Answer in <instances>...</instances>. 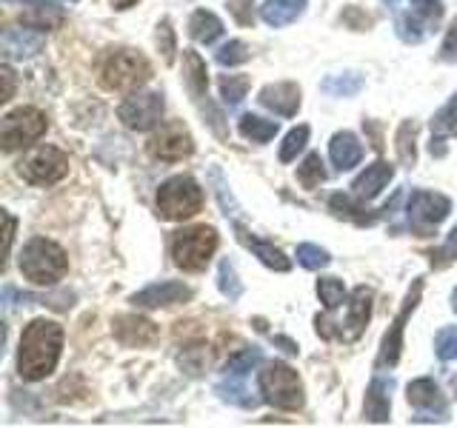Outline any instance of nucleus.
Returning <instances> with one entry per match:
<instances>
[{
	"label": "nucleus",
	"instance_id": "nucleus-1",
	"mask_svg": "<svg viewBox=\"0 0 457 428\" xmlns=\"http://www.w3.org/2000/svg\"><path fill=\"white\" fill-rule=\"evenodd\" d=\"M63 349V328L52 320H32L23 328L18 351V374L29 383L46 380L57 368Z\"/></svg>",
	"mask_w": 457,
	"mask_h": 428
},
{
	"label": "nucleus",
	"instance_id": "nucleus-2",
	"mask_svg": "<svg viewBox=\"0 0 457 428\" xmlns=\"http://www.w3.org/2000/svg\"><path fill=\"white\" fill-rule=\"evenodd\" d=\"M21 271L35 285H54L69 271V257L54 240L32 237L21 251Z\"/></svg>",
	"mask_w": 457,
	"mask_h": 428
},
{
	"label": "nucleus",
	"instance_id": "nucleus-3",
	"mask_svg": "<svg viewBox=\"0 0 457 428\" xmlns=\"http://www.w3.org/2000/svg\"><path fill=\"white\" fill-rule=\"evenodd\" d=\"M149 78L152 66L135 49H114L100 61V83L112 92H135Z\"/></svg>",
	"mask_w": 457,
	"mask_h": 428
},
{
	"label": "nucleus",
	"instance_id": "nucleus-4",
	"mask_svg": "<svg viewBox=\"0 0 457 428\" xmlns=\"http://www.w3.org/2000/svg\"><path fill=\"white\" fill-rule=\"evenodd\" d=\"M257 385L269 406L283 408V411H300L303 408V383H300L297 371L286 363H269L261 374H257Z\"/></svg>",
	"mask_w": 457,
	"mask_h": 428
},
{
	"label": "nucleus",
	"instance_id": "nucleus-5",
	"mask_svg": "<svg viewBox=\"0 0 457 428\" xmlns=\"http://www.w3.org/2000/svg\"><path fill=\"white\" fill-rule=\"evenodd\" d=\"M204 209V189L189 175L169 177L157 189V214L163 220H189Z\"/></svg>",
	"mask_w": 457,
	"mask_h": 428
},
{
	"label": "nucleus",
	"instance_id": "nucleus-6",
	"mask_svg": "<svg viewBox=\"0 0 457 428\" xmlns=\"http://www.w3.org/2000/svg\"><path fill=\"white\" fill-rule=\"evenodd\" d=\"M218 232L212 226H195V228H183L171 237V257H175V266L183 271H204L209 260L218 251Z\"/></svg>",
	"mask_w": 457,
	"mask_h": 428
},
{
	"label": "nucleus",
	"instance_id": "nucleus-7",
	"mask_svg": "<svg viewBox=\"0 0 457 428\" xmlns=\"http://www.w3.org/2000/svg\"><path fill=\"white\" fill-rule=\"evenodd\" d=\"M183 83H186V89H189L192 100L197 103V109L204 111V118L212 126V132L218 135L220 140H226L228 132H226V126H223V114L214 109L212 100H209V71H206V61L197 52H192V49L183 52Z\"/></svg>",
	"mask_w": 457,
	"mask_h": 428
},
{
	"label": "nucleus",
	"instance_id": "nucleus-8",
	"mask_svg": "<svg viewBox=\"0 0 457 428\" xmlns=\"http://www.w3.org/2000/svg\"><path fill=\"white\" fill-rule=\"evenodd\" d=\"M49 120L46 114L35 106H21L9 111L4 123H0V146L4 152H18L23 146H32L35 140L46 135Z\"/></svg>",
	"mask_w": 457,
	"mask_h": 428
},
{
	"label": "nucleus",
	"instance_id": "nucleus-9",
	"mask_svg": "<svg viewBox=\"0 0 457 428\" xmlns=\"http://www.w3.org/2000/svg\"><path fill=\"white\" fill-rule=\"evenodd\" d=\"M18 175L26 183L52 185L69 175V157L54 146H37L18 163Z\"/></svg>",
	"mask_w": 457,
	"mask_h": 428
},
{
	"label": "nucleus",
	"instance_id": "nucleus-10",
	"mask_svg": "<svg viewBox=\"0 0 457 428\" xmlns=\"http://www.w3.org/2000/svg\"><path fill=\"white\" fill-rule=\"evenodd\" d=\"M452 203L449 197L435 194V192H411L409 206H406V218L411 232L418 237H428L435 228L449 218Z\"/></svg>",
	"mask_w": 457,
	"mask_h": 428
},
{
	"label": "nucleus",
	"instance_id": "nucleus-11",
	"mask_svg": "<svg viewBox=\"0 0 457 428\" xmlns=\"http://www.w3.org/2000/svg\"><path fill=\"white\" fill-rule=\"evenodd\" d=\"M443 21L440 0H409V9L397 14V37L406 43H420L428 32H435Z\"/></svg>",
	"mask_w": 457,
	"mask_h": 428
},
{
	"label": "nucleus",
	"instance_id": "nucleus-12",
	"mask_svg": "<svg viewBox=\"0 0 457 428\" xmlns=\"http://www.w3.org/2000/svg\"><path fill=\"white\" fill-rule=\"evenodd\" d=\"M420 294H423V280L418 277L411 283V289L403 300V309L397 311V317L392 320L389 332L383 334V342H380V354H378V368H386V366H397L400 360V351H403V332H406V323L409 317L414 314V309H418L420 303Z\"/></svg>",
	"mask_w": 457,
	"mask_h": 428
},
{
	"label": "nucleus",
	"instance_id": "nucleus-13",
	"mask_svg": "<svg viewBox=\"0 0 457 428\" xmlns=\"http://www.w3.org/2000/svg\"><path fill=\"white\" fill-rule=\"evenodd\" d=\"M163 95L161 92H135L129 95L120 109H118V118L123 120L126 128H132V132H149L163 118Z\"/></svg>",
	"mask_w": 457,
	"mask_h": 428
},
{
	"label": "nucleus",
	"instance_id": "nucleus-14",
	"mask_svg": "<svg viewBox=\"0 0 457 428\" xmlns=\"http://www.w3.org/2000/svg\"><path fill=\"white\" fill-rule=\"evenodd\" d=\"M146 152L154 157V160L178 163V160H183V157H189L195 152V140H192L189 132H186L183 123H169L146 143Z\"/></svg>",
	"mask_w": 457,
	"mask_h": 428
},
{
	"label": "nucleus",
	"instance_id": "nucleus-15",
	"mask_svg": "<svg viewBox=\"0 0 457 428\" xmlns=\"http://www.w3.org/2000/svg\"><path fill=\"white\" fill-rule=\"evenodd\" d=\"M112 332L123 346H132V349L152 346V342H157V337H161V328L146 317H137V314H120V317H114Z\"/></svg>",
	"mask_w": 457,
	"mask_h": 428
},
{
	"label": "nucleus",
	"instance_id": "nucleus-16",
	"mask_svg": "<svg viewBox=\"0 0 457 428\" xmlns=\"http://www.w3.org/2000/svg\"><path fill=\"white\" fill-rule=\"evenodd\" d=\"M192 297V289L183 283L166 280V283H154L146 285L143 292L132 294V303L137 309H161V306H175V303H186Z\"/></svg>",
	"mask_w": 457,
	"mask_h": 428
},
{
	"label": "nucleus",
	"instance_id": "nucleus-17",
	"mask_svg": "<svg viewBox=\"0 0 457 428\" xmlns=\"http://www.w3.org/2000/svg\"><path fill=\"white\" fill-rule=\"evenodd\" d=\"M261 106L280 114V118H295L300 109V86L297 83H269L261 89Z\"/></svg>",
	"mask_w": 457,
	"mask_h": 428
},
{
	"label": "nucleus",
	"instance_id": "nucleus-18",
	"mask_svg": "<svg viewBox=\"0 0 457 428\" xmlns=\"http://www.w3.org/2000/svg\"><path fill=\"white\" fill-rule=\"evenodd\" d=\"M328 209H332L337 218H346V220H352L357 226H371L375 220H380L386 211L392 214L395 203L392 206H383L380 211H371L369 206H363V197L354 200L352 194H332V197H328Z\"/></svg>",
	"mask_w": 457,
	"mask_h": 428
},
{
	"label": "nucleus",
	"instance_id": "nucleus-19",
	"mask_svg": "<svg viewBox=\"0 0 457 428\" xmlns=\"http://www.w3.org/2000/svg\"><path fill=\"white\" fill-rule=\"evenodd\" d=\"M371 300L375 292L366 289V285H357L349 300V311H346V328H343V340H357L369 325L371 317Z\"/></svg>",
	"mask_w": 457,
	"mask_h": 428
},
{
	"label": "nucleus",
	"instance_id": "nucleus-20",
	"mask_svg": "<svg viewBox=\"0 0 457 428\" xmlns=\"http://www.w3.org/2000/svg\"><path fill=\"white\" fill-rule=\"evenodd\" d=\"M392 380L386 377H375L369 383L366 389V399H363V417L369 423H389V414H392Z\"/></svg>",
	"mask_w": 457,
	"mask_h": 428
},
{
	"label": "nucleus",
	"instance_id": "nucleus-21",
	"mask_svg": "<svg viewBox=\"0 0 457 428\" xmlns=\"http://www.w3.org/2000/svg\"><path fill=\"white\" fill-rule=\"evenodd\" d=\"M235 232H237V240H240L243 246H246L263 266L275 268V271H289V268H292L289 257H286L280 249L271 246V243H266V240H261V237H254V235L249 232V228H243L240 223H235Z\"/></svg>",
	"mask_w": 457,
	"mask_h": 428
},
{
	"label": "nucleus",
	"instance_id": "nucleus-22",
	"mask_svg": "<svg viewBox=\"0 0 457 428\" xmlns=\"http://www.w3.org/2000/svg\"><path fill=\"white\" fill-rule=\"evenodd\" d=\"M446 137H457V92L432 118V143H428L432 157L446 154Z\"/></svg>",
	"mask_w": 457,
	"mask_h": 428
},
{
	"label": "nucleus",
	"instance_id": "nucleus-23",
	"mask_svg": "<svg viewBox=\"0 0 457 428\" xmlns=\"http://www.w3.org/2000/svg\"><path fill=\"white\" fill-rule=\"evenodd\" d=\"M395 177V166H389L386 160H378V163H371L361 177H357L352 183V189L357 197H363V200H375L386 185L392 183Z\"/></svg>",
	"mask_w": 457,
	"mask_h": 428
},
{
	"label": "nucleus",
	"instance_id": "nucleus-24",
	"mask_svg": "<svg viewBox=\"0 0 457 428\" xmlns=\"http://www.w3.org/2000/svg\"><path fill=\"white\" fill-rule=\"evenodd\" d=\"M43 35L29 32V29H6L4 32V54L9 61H23V57H35L43 49Z\"/></svg>",
	"mask_w": 457,
	"mask_h": 428
},
{
	"label": "nucleus",
	"instance_id": "nucleus-25",
	"mask_svg": "<svg viewBox=\"0 0 457 428\" xmlns=\"http://www.w3.org/2000/svg\"><path fill=\"white\" fill-rule=\"evenodd\" d=\"M328 157H332V163H335L337 171H349V169H354L357 163H361L363 146L352 132H337L332 137V143H328Z\"/></svg>",
	"mask_w": 457,
	"mask_h": 428
},
{
	"label": "nucleus",
	"instance_id": "nucleus-26",
	"mask_svg": "<svg viewBox=\"0 0 457 428\" xmlns=\"http://www.w3.org/2000/svg\"><path fill=\"white\" fill-rule=\"evenodd\" d=\"M406 399H409L414 408H420V411H435V408H440L443 414H446V403H443L437 383L428 380V377H420V380L409 383Z\"/></svg>",
	"mask_w": 457,
	"mask_h": 428
},
{
	"label": "nucleus",
	"instance_id": "nucleus-27",
	"mask_svg": "<svg viewBox=\"0 0 457 428\" xmlns=\"http://www.w3.org/2000/svg\"><path fill=\"white\" fill-rule=\"evenodd\" d=\"M306 9V0H266V4L261 6V18L269 23V26H289L295 23L300 14H303Z\"/></svg>",
	"mask_w": 457,
	"mask_h": 428
},
{
	"label": "nucleus",
	"instance_id": "nucleus-28",
	"mask_svg": "<svg viewBox=\"0 0 457 428\" xmlns=\"http://www.w3.org/2000/svg\"><path fill=\"white\" fill-rule=\"evenodd\" d=\"M189 35L192 40L197 43H204V46H209V43H214L220 35H223V23L220 18L214 12H206V9H197L192 14V21H189Z\"/></svg>",
	"mask_w": 457,
	"mask_h": 428
},
{
	"label": "nucleus",
	"instance_id": "nucleus-29",
	"mask_svg": "<svg viewBox=\"0 0 457 428\" xmlns=\"http://www.w3.org/2000/svg\"><path fill=\"white\" fill-rule=\"evenodd\" d=\"M66 21V14L63 9H57L52 4H37L32 6L29 12L21 14V23L29 26V29H40V32H46V29H57V26H63Z\"/></svg>",
	"mask_w": 457,
	"mask_h": 428
},
{
	"label": "nucleus",
	"instance_id": "nucleus-30",
	"mask_svg": "<svg viewBox=\"0 0 457 428\" xmlns=\"http://www.w3.org/2000/svg\"><path fill=\"white\" fill-rule=\"evenodd\" d=\"M414 140H418V123L414 120H403L397 128V160L403 163L406 169H411L418 163V146H414Z\"/></svg>",
	"mask_w": 457,
	"mask_h": 428
},
{
	"label": "nucleus",
	"instance_id": "nucleus-31",
	"mask_svg": "<svg viewBox=\"0 0 457 428\" xmlns=\"http://www.w3.org/2000/svg\"><path fill=\"white\" fill-rule=\"evenodd\" d=\"M237 128H240V135L246 137V140H252V143H269L271 137L278 135V123L275 120H263V118H257V114H243L240 118V123H237Z\"/></svg>",
	"mask_w": 457,
	"mask_h": 428
},
{
	"label": "nucleus",
	"instance_id": "nucleus-32",
	"mask_svg": "<svg viewBox=\"0 0 457 428\" xmlns=\"http://www.w3.org/2000/svg\"><path fill=\"white\" fill-rule=\"evenodd\" d=\"M320 89L332 97H354L357 92L363 89V78L357 75V71H346V75H328Z\"/></svg>",
	"mask_w": 457,
	"mask_h": 428
},
{
	"label": "nucleus",
	"instance_id": "nucleus-33",
	"mask_svg": "<svg viewBox=\"0 0 457 428\" xmlns=\"http://www.w3.org/2000/svg\"><path fill=\"white\" fill-rule=\"evenodd\" d=\"M318 297L326 306V311H335L343 306V300H346V289H343V283L337 277H320L318 280Z\"/></svg>",
	"mask_w": 457,
	"mask_h": 428
},
{
	"label": "nucleus",
	"instance_id": "nucleus-34",
	"mask_svg": "<svg viewBox=\"0 0 457 428\" xmlns=\"http://www.w3.org/2000/svg\"><path fill=\"white\" fill-rule=\"evenodd\" d=\"M297 263L303 268H309V271H320V268H326L328 263H332V257H328L326 249L314 246V243H300V246H297Z\"/></svg>",
	"mask_w": 457,
	"mask_h": 428
},
{
	"label": "nucleus",
	"instance_id": "nucleus-35",
	"mask_svg": "<svg viewBox=\"0 0 457 428\" xmlns=\"http://www.w3.org/2000/svg\"><path fill=\"white\" fill-rule=\"evenodd\" d=\"M297 180L303 183V189H318V185L326 180V169H323V160L320 154H309L303 166L297 169Z\"/></svg>",
	"mask_w": 457,
	"mask_h": 428
},
{
	"label": "nucleus",
	"instance_id": "nucleus-36",
	"mask_svg": "<svg viewBox=\"0 0 457 428\" xmlns=\"http://www.w3.org/2000/svg\"><path fill=\"white\" fill-rule=\"evenodd\" d=\"M306 143H309V126H297V128H292V132L286 135L283 146H280V160H283V163H292L295 157L306 149Z\"/></svg>",
	"mask_w": 457,
	"mask_h": 428
},
{
	"label": "nucleus",
	"instance_id": "nucleus-37",
	"mask_svg": "<svg viewBox=\"0 0 457 428\" xmlns=\"http://www.w3.org/2000/svg\"><path fill=\"white\" fill-rule=\"evenodd\" d=\"M249 92V78L243 75H223L220 78V95L228 106H237L243 97H246Z\"/></svg>",
	"mask_w": 457,
	"mask_h": 428
},
{
	"label": "nucleus",
	"instance_id": "nucleus-38",
	"mask_svg": "<svg viewBox=\"0 0 457 428\" xmlns=\"http://www.w3.org/2000/svg\"><path fill=\"white\" fill-rule=\"evenodd\" d=\"M214 57H218L220 66H240V63L249 61L252 52H249V46L243 40H228L218 49V54H214Z\"/></svg>",
	"mask_w": 457,
	"mask_h": 428
},
{
	"label": "nucleus",
	"instance_id": "nucleus-39",
	"mask_svg": "<svg viewBox=\"0 0 457 428\" xmlns=\"http://www.w3.org/2000/svg\"><path fill=\"white\" fill-rule=\"evenodd\" d=\"M209 177H212V183H214V194H218V200H220L223 214H226V218H237V203L232 200V192H226L228 185H226V180H223V175H220V169H218V166H212Z\"/></svg>",
	"mask_w": 457,
	"mask_h": 428
},
{
	"label": "nucleus",
	"instance_id": "nucleus-40",
	"mask_svg": "<svg viewBox=\"0 0 457 428\" xmlns=\"http://www.w3.org/2000/svg\"><path fill=\"white\" fill-rule=\"evenodd\" d=\"M218 285H220V292H223L228 300H237V297L243 294V285H240V280H237V275H235V266L228 263V260H223L220 268H218Z\"/></svg>",
	"mask_w": 457,
	"mask_h": 428
},
{
	"label": "nucleus",
	"instance_id": "nucleus-41",
	"mask_svg": "<svg viewBox=\"0 0 457 428\" xmlns=\"http://www.w3.org/2000/svg\"><path fill=\"white\" fill-rule=\"evenodd\" d=\"M257 363H261V351H257V349H243L240 354H235L232 360L226 363V371H228V374H235V377H243Z\"/></svg>",
	"mask_w": 457,
	"mask_h": 428
},
{
	"label": "nucleus",
	"instance_id": "nucleus-42",
	"mask_svg": "<svg viewBox=\"0 0 457 428\" xmlns=\"http://www.w3.org/2000/svg\"><path fill=\"white\" fill-rule=\"evenodd\" d=\"M435 351L440 360H457V325L440 328L435 337Z\"/></svg>",
	"mask_w": 457,
	"mask_h": 428
},
{
	"label": "nucleus",
	"instance_id": "nucleus-43",
	"mask_svg": "<svg viewBox=\"0 0 457 428\" xmlns=\"http://www.w3.org/2000/svg\"><path fill=\"white\" fill-rule=\"evenodd\" d=\"M218 394L226 399V403H235V406H243V408H254L257 406V397H249V391L243 389V385H232V383H220L218 385Z\"/></svg>",
	"mask_w": 457,
	"mask_h": 428
},
{
	"label": "nucleus",
	"instance_id": "nucleus-44",
	"mask_svg": "<svg viewBox=\"0 0 457 428\" xmlns=\"http://www.w3.org/2000/svg\"><path fill=\"white\" fill-rule=\"evenodd\" d=\"M180 366L189 371V374H200V371H206L209 366V351L204 346H189L183 349L180 354Z\"/></svg>",
	"mask_w": 457,
	"mask_h": 428
},
{
	"label": "nucleus",
	"instance_id": "nucleus-45",
	"mask_svg": "<svg viewBox=\"0 0 457 428\" xmlns=\"http://www.w3.org/2000/svg\"><path fill=\"white\" fill-rule=\"evenodd\" d=\"M157 46H161L166 63L175 61V32H171V23L169 21L157 23Z\"/></svg>",
	"mask_w": 457,
	"mask_h": 428
},
{
	"label": "nucleus",
	"instance_id": "nucleus-46",
	"mask_svg": "<svg viewBox=\"0 0 457 428\" xmlns=\"http://www.w3.org/2000/svg\"><path fill=\"white\" fill-rule=\"evenodd\" d=\"M226 9L240 26H252L254 23V0H228Z\"/></svg>",
	"mask_w": 457,
	"mask_h": 428
},
{
	"label": "nucleus",
	"instance_id": "nucleus-47",
	"mask_svg": "<svg viewBox=\"0 0 457 428\" xmlns=\"http://www.w3.org/2000/svg\"><path fill=\"white\" fill-rule=\"evenodd\" d=\"M428 257H432V266H435V268H446V266L454 260V257H457V228H454V232L449 235L446 246L437 249V251H432Z\"/></svg>",
	"mask_w": 457,
	"mask_h": 428
},
{
	"label": "nucleus",
	"instance_id": "nucleus-48",
	"mask_svg": "<svg viewBox=\"0 0 457 428\" xmlns=\"http://www.w3.org/2000/svg\"><path fill=\"white\" fill-rule=\"evenodd\" d=\"M343 23L346 26H352V29H357V32H361V29H369L371 26V18L366 12H361L357 6H349L346 12H343Z\"/></svg>",
	"mask_w": 457,
	"mask_h": 428
},
{
	"label": "nucleus",
	"instance_id": "nucleus-49",
	"mask_svg": "<svg viewBox=\"0 0 457 428\" xmlns=\"http://www.w3.org/2000/svg\"><path fill=\"white\" fill-rule=\"evenodd\" d=\"M443 57H446V61H457V21L452 23V29L446 32V40H443Z\"/></svg>",
	"mask_w": 457,
	"mask_h": 428
},
{
	"label": "nucleus",
	"instance_id": "nucleus-50",
	"mask_svg": "<svg viewBox=\"0 0 457 428\" xmlns=\"http://www.w3.org/2000/svg\"><path fill=\"white\" fill-rule=\"evenodd\" d=\"M0 78H4V97H0V100H4V103H6V100H12V95H14V78H12V69H9V66L0 69Z\"/></svg>",
	"mask_w": 457,
	"mask_h": 428
},
{
	"label": "nucleus",
	"instance_id": "nucleus-51",
	"mask_svg": "<svg viewBox=\"0 0 457 428\" xmlns=\"http://www.w3.org/2000/svg\"><path fill=\"white\" fill-rule=\"evenodd\" d=\"M4 218H6V254H9L12 251V240H14V226H18V223H14V218L9 211L4 214Z\"/></svg>",
	"mask_w": 457,
	"mask_h": 428
},
{
	"label": "nucleus",
	"instance_id": "nucleus-52",
	"mask_svg": "<svg viewBox=\"0 0 457 428\" xmlns=\"http://www.w3.org/2000/svg\"><path fill=\"white\" fill-rule=\"evenodd\" d=\"M271 342H278V346H283L286 354H297V342H292L289 337H280V334H278V337H271Z\"/></svg>",
	"mask_w": 457,
	"mask_h": 428
},
{
	"label": "nucleus",
	"instance_id": "nucleus-53",
	"mask_svg": "<svg viewBox=\"0 0 457 428\" xmlns=\"http://www.w3.org/2000/svg\"><path fill=\"white\" fill-rule=\"evenodd\" d=\"M135 4H137V0H112L114 9H132Z\"/></svg>",
	"mask_w": 457,
	"mask_h": 428
},
{
	"label": "nucleus",
	"instance_id": "nucleus-54",
	"mask_svg": "<svg viewBox=\"0 0 457 428\" xmlns=\"http://www.w3.org/2000/svg\"><path fill=\"white\" fill-rule=\"evenodd\" d=\"M452 309H454V311H457V289H454V292H452Z\"/></svg>",
	"mask_w": 457,
	"mask_h": 428
},
{
	"label": "nucleus",
	"instance_id": "nucleus-55",
	"mask_svg": "<svg viewBox=\"0 0 457 428\" xmlns=\"http://www.w3.org/2000/svg\"><path fill=\"white\" fill-rule=\"evenodd\" d=\"M29 4H49V0H29Z\"/></svg>",
	"mask_w": 457,
	"mask_h": 428
},
{
	"label": "nucleus",
	"instance_id": "nucleus-56",
	"mask_svg": "<svg viewBox=\"0 0 457 428\" xmlns=\"http://www.w3.org/2000/svg\"><path fill=\"white\" fill-rule=\"evenodd\" d=\"M454 391H457V380H454Z\"/></svg>",
	"mask_w": 457,
	"mask_h": 428
}]
</instances>
